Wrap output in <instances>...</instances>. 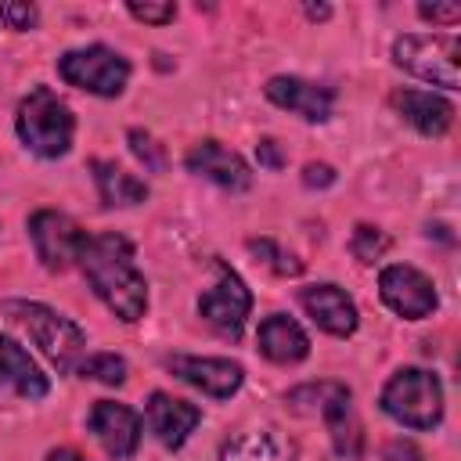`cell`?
<instances>
[{"mask_svg": "<svg viewBox=\"0 0 461 461\" xmlns=\"http://www.w3.org/2000/svg\"><path fill=\"white\" fill-rule=\"evenodd\" d=\"M126 11L137 22H151V25H166V22L176 18V7L173 4H126Z\"/></svg>", "mask_w": 461, "mask_h": 461, "instance_id": "cell-28", "label": "cell"}, {"mask_svg": "<svg viewBox=\"0 0 461 461\" xmlns=\"http://www.w3.org/2000/svg\"><path fill=\"white\" fill-rule=\"evenodd\" d=\"M378 292H382V303L407 321H421L436 310V285L407 263L385 267L378 274Z\"/></svg>", "mask_w": 461, "mask_h": 461, "instance_id": "cell-9", "label": "cell"}, {"mask_svg": "<svg viewBox=\"0 0 461 461\" xmlns=\"http://www.w3.org/2000/svg\"><path fill=\"white\" fill-rule=\"evenodd\" d=\"M166 367L180 382H187V385H194V389H202L205 396H216V400L234 396L245 382L241 364L223 360V357H184V353H176V357L166 360Z\"/></svg>", "mask_w": 461, "mask_h": 461, "instance_id": "cell-11", "label": "cell"}, {"mask_svg": "<svg viewBox=\"0 0 461 461\" xmlns=\"http://www.w3.org/2000/svg\"><path fill=\"white\" fill-rule=\"evenodd\" d=\"M249 252L256 256V259H263L274 274H281V277H295V274H303V259H295L292 252H285L277 241H270V238H252L249 241Z\"/></svg>", "mask_w": 461, "mask_h": 461, "instance_id": "cell-23", "label": "cell"}, {"mask_svg": "<svg viewBox=\"0 0 461 461\" xmlns=\"http://www.w3.org/2000/svg\"><path fill=\"white\" fill-rule=\"evenodd\" d=\"M0 22H7L18 32H25V29H32L40 22V11L32 4H0Z\"/></svg>", "mask_w": 461, "mask_h": 461, "instance_id": "cell-27", "label": "cell"}, {"mask_svg": "<svg viewBox=\"0 0 461 461\" xmlns=\"http://www.w3.org/2000/svg\"><path fill=\"white\" fill-rule=\"evenodd\" d=\"M303 184L306 187H328V184H335V169L328 162H310L303 169Z\"/></svg>", "mask_w": 461, "mask_h": 461, "instance_id": "cell-30", "label": "cell"}, {"mask_svg": "<svg viewBox=\"0 0 461 461\" xmlns=\"http://www.w3.org/2000/svg\"><path fill=\"white\" fill-rule=\"evenodd\" d=\"M349 249H353V256H357L360 263H375V259H382V256H385V249H389V238H385L378 227H371V223H360V227L353 230V241H349Z\"/></svg>", "mask_w": 461, "mask_h": 461, "instance_id": "cell-25", "label": "cell"}, {"mask_svg": "<svg viewBox=\"0 0 461 461\" xmlns=\"http://www.w3.org/2000/svg\"><path fill=\"white\" fill-rule=\"evenodd\" d=\"M79 270L90 281L94 295L126 324H137L148 310V281L133 263V245L108 230V234H94L83 241L79 249Z\"/></svg>", "mask_w": 461, "mask_h": 461, "instance_id": "cell-1", "label": "cell"}, {"mask_svg": "<svg viewBox=\"0 0 461 461\" xmlns=\"http://www.w3.org/2000/svg\"><path fill=\"white\" fill-rule=\"evenodd\" d=\"M90 169H94V180H97V194H101V202L108 209H115V205L119 209L122 205H140L148 198V184L137 180L133 173H126L122 166H115L108 158H94Z\"/></svg>", "mask_w": 461, "mask_h": 461, "instance_id": "cell-21", "label": "cell"}, {"mask_svg": "<svg viewBox=\"0 0 461 461\" xmlns=\"http://www.w3.org/2000/svg\"><path fill=\"white\" fill-rule=\"evenodd\" d=\"M220 461H295V443L281 429L263 425L230 436L220 447Z\"/></svg>", "mask_w": 461, "mask_h": 461, "instance_id": "cell-16", "label": "cell"}, {"mask_svg": "<svg viewBox=\"0 0 461 461\" xmlns=\"http://www.w3.org/2000/svg\"><path fill=\"white\" fill-rule=\"evenodd\" d=\"M263 90L277 108H288L292 115H299L306 122H324L335 108V94L328 86L299 79V76H274Z\"/></svg>", "mask_w": 461, "mask_h": 461, "instance_id": "cell-12", "label": "cell"}, {"mask_svg": "<svg viewBox=\"0 0 461 461\" xmlns=\"http://www.w3.org/2000/svg\"><path fill=\"white\" fill-rule=\"evenodd\" d=\"M299 303H303V310L313 317V324L321 331L339 335V339L357 331V306L339 285H306L299 292Z\"/></svg>", "mask_w": 461, "mask_h": 461, "instance_id": "cell-14", "label": "cell"}, {"mask_svg": "<svg viewBox=\"0 0 461 461\" xmlns=\"http://www.w3.org/2000/svg\"><path fill=\"white\" fill-rule=\"evenodd\" d=\"M457 54H461L457 36L407 32L393 43V61L403 72L429 79L436 86H447V90H457Z\"/></svg>", "mask_w": 461, "mask_h": 461, "instance_id": "cell-5", "label": "cell"}, {"mask_svg": "<svg viewBox=\"0 0 461 461\" xmlns=\"http://www.w3.org/2000/svg\"><path fill=\"white\" fill-rule=\"evenodd\" d=\"M29 238L36 245V256L47 270L61 274L68 270L76 259H79V249L86 241V230L68 216V212H58V209H36L29 216Z\"/></svg>", "mask_w": 461, "mask_h": 461, "instance_id": "cell-8", "label": "cell"}, {"mask_svg": "<svg viewBox=\"0 0 461 461\" xmlns=\"http://www.w3.org/2000/svg\"><path fill=\"white\" fill-rule=\"evenodd\" d=\"M256 342H259V353H263L267 360H274V364H299V360L310 353L306 331H303L292 317H285V313L267 317V321L259 324Z\"/></svg>", "mask_w": 461, "mask_h": 461, "instance_id": "cell-19", "label": "cell"}, {"mask_svg": "<svg viewBox=\"0 0 461 461\" xmlns=\"http://www.w3.org/2000/svg\"><path fill=\"white\" fill-rule=\"evenodd\" d=\"M328 425V432H331V443H335V450L342 454V457H360V450H364V432H360V421H357V414H353V403L346 407V411H339L335 418H328L324 421Z\"/></svg>", "mask_w": 461, "mask_h": 461, "instance_id": "cell-22", "label": "cell"}, {"mask_svg": "<svg viewBox=\"0 0 461 461\" xmlns=\"http://www.w3.org/2000/svg\"><path fill=\"white\" fill-rule=\"evenodd\" d=\"M90 432L97 436V443L104 447L108 457L115 461H126L137 454V443H140V418L133 407L126 403H115V400H97L90 418H86Z\"/></svg>", "mask_w": 461, "mask_h": 461, "instance_id": "cell-10", "label": "cell"}, {"mask_svg": "<svg viewBox=\"0 0 461 461\" xmlns=\"http://www.w3.org/2000/svg\"><path fill=\"white\" fill-rule=\"evenodd\" d=\"M47 461H86V457L79 450H72V447H58V450L47 454Z\"/></svg>", "mask_w": 461, "mask_h": 461, "instance_id": "cell-32", "label": "cell"}, {"mask_svg": "<svg viewBox=\"0 0 461 461\" xmlns=\"http://www.w3.org/2000/svg\"><path fill=\"white\" fill-rule=\"evenodd\" d=\"M14 130L29 151H36L40 158H58L72 148L76 119L50 86H32L18 104Z\"/></svg>", "mask_w": 461, "mask_h": 461, "instance_id": "cell-3", "label": "cell"}, {"mask_svg": "<svg viewBox=\"0 0 461 461\" xmlns=\"http://www.w3.org/2000/svg\"><path fill=\"white\" fill-rule=\"evenodd\" d=\"M76 371L83 378H94V382H104V385H122L126 382V360L115 357V353H94V357L79 360Z\"/></svg>", "mask_w": 461, "mask_h": 461, "instance_id": "cell-24", "label": "cell"}, {"mask_svg": "<svg viewBox=\"0 0 461 461\" xmlns=\"http://www.w3.org/2000/svg\"><path fill=\"white\" fill-rule=\"evenodd\" d=\"M4 313L25 328V335L43 349V357L58 367V371H76L79 360H83V349H86V335L76 321L61 317L58 310L43 306V303H25V299H7L4 303Z\"/></svg>", "mask_w": 461, "mask_h": 461, "instance_id": "cell-2", "label": "cell"}, {"mask_svg": "<svg viewBox=\"0 0 461 461\" xmlns=\"http://www.w3.org/2000/svg\"><path fill=\"white\" fill-rule=\"evenodd\" d=\"M0 385L14 389L25 400H43L47 396V375L36 367V360L7 335H0Z\"/></svg>", "mask_w": 461, "mask_h": 461, "instance_id": "cell-18", "label": "cell"}, {"mask_svg": "<svg viewBox=\"0 0 461 461\" xmlns=\"http://www.w3.org/2000/svg\"><path fill=\"white\" fill-rule=\"evenodd\" d=\"M126 140H130V151L144 162V169H151V173H162V169H166V151H162V144H155L151 133H144V130H130Z\"/></svg>", "mask_w": 461, "mask_h": 461, "instance_id": "cell-26", "label": "cell"}, {"mask_svg": "<svg viewBox=\"0 0 461 461\" xmlns=\"http://www.w3.org/2000/svg\"><path fill=\"white\" fill-rule=\"evenodd\" d=\"M393 104L425 137H439L454 122V104L439 94H429V90H400V94H393Z\"/></svg>", "mask_w": 461, "mask_h": 461, "instance_id": "cell-17", "label": "cell"}, {"mask_svg": "<svg viewBox=\"0 0 461 461\" xmlns=\"http://www.w3.org/2000/svg\"><path fill=\"white\" fill-rule=\"evenodd\" d=\"M58 72L68 86H79L97 97H119L130 79V61L122 54H115L112 47L94 43V47L65 50L58 58Z\"/></svg>", "mask_w": 461, "mask_h": 461, "instance_id": "cell-6", "label": "cell"}, {"mask_svg": "<svg viewBox=\"0 0 461 461\" xmlns=\"http://www.w3.org/2000/svg\"><path fill=\"white\" fill-rule=\"evenodd\" d=\"M249 310H252V292L245 288V281H241L223 259H216V281H212V288H205V292L198 295V313H202V321H205L220 339L238 342Z\"/></svg>", "mask_w": 461, "mask_h": 461, "instance_id": "cell-7", "label": "cell"}, {"mask_svg": "<svg viewBox=\"0 0 461 461\" xmlns=\"http://www.w3.org/2000/svg\"><path fill=\"white\" fill-rule=\"evenodd\" d=\"M187 169L198 173V176H205V180H212L223 191H245L252 184L249 162L238 151L223 148L220 140H198L187 151Z\"/></svg>", "mask_w": 461, "mask_h": 461, "instance_id": "cell-13", "label": "cell"}, {"mask_svg": "<svg viewBox=\"0 0 461 461\" xmlns=\"http://www.w3.org/2000/svg\"><path fill=\"white\" fill-rule=\"evenodd\" d=\"M349 400H353V393L342 382H306V385L288 389V396H285L288 411H295L303 418H321V421H328L339 411H346Z\"/></svg>", "mask_w": 461, "mask_h": 461, "instance_id": "cell-20", "label": "cell"}, {"mask_svg": "<svg viewBox=\"0 0 461 461\" xmlns=\"http://www.w3.org/2000/svg\"><path fill=\"white\" fill-rule=\"evenodd\" d=\"M382 411L407 429H436L443 418V385L432 371L403 367L385 382Z\"/></svg>", "mask_w": 461, "mask_h": 461, "instance_id": "cell-4", "label": "cell"}, {"mask_svg": "<svg viewBox=\"0 0 461 461\" xmlns=\"http://www.w3.org/2000/svg\"><path fill=\"white\" fill-rule=\"evenodd\" d=\"M256 155H259V162L270 166V169H281V166H285V155L277 151L274 140H259V144H256Z\"/></svg>", "mask_w": 461, "mask_h": 461, "instance_id": "cell-31", "label": "cell"}, {"mask_svg": "<svg viewBox=\"0 0 461 461\" xmlns=\"http://www.w3.org/2000/svg\"><path fill=\"white\" fill-rule=\"evenodd\" d=\"M198 421H202V411L194 403L176 400L169 393H151L148 396V425H151V432L162 447H169V450L184 447V439L198 429Z\"/></svg>", "mask_w": 461, "mask_h": 461, "instance_id": "cell-15", "label": "cell"}, {"mask_svg": "<svg viewBox=\"0 0 461 461\" xmlns=\"http://www.w3.org/2000/svg\"><path fill=\"white\" fill-rule=\"evenodd\" d=\"M306 14H310V18H328L331 7H324V4H306Z\"/></svg>", "mask_w": 461, "mask_h": 461, "instance_id": "cell-33", "label": "cell"}, {"mask_svg": "<svg viewBox=\"0 0 461 461\" xmlns=\"http://www.w3.org/2000/svg\"><path fill=\"white\" fill-rule=\"evenodd\" d=\"M418 14L425 22H443V25L461 22V7L457 4H418Z\"/></svg>", "mask_w": 461, "mask_h": 461, "instance_id": "cell-29", "label": "cell"}]
</instances>
